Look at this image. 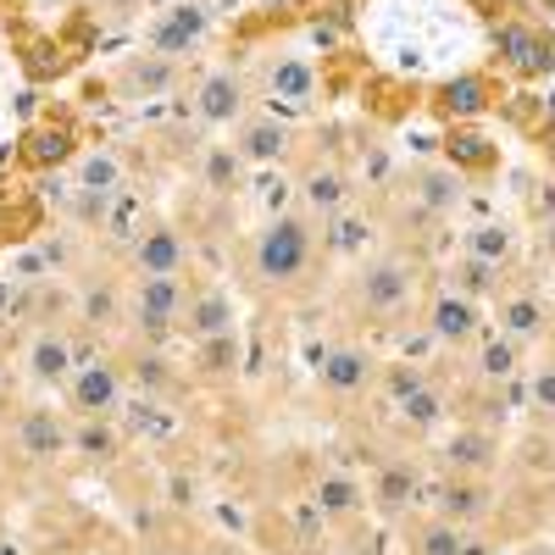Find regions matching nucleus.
<instances>
[{
  "label": "nucleus",
  "instance_id": "1",
  "mask_svg": "<svg viewBox=\"0 0 555 555\" xmlns=\"http://www.w3.org/2000/svg\"><path fill=\"white\" fill-rule=\"evenodd\" d=\"M311 267H317V222H311L306 211H278V217H267V228H261L256 245H250L256 284L289 295V289H300L306 278H311Z\"/></svg>",
  "mask_w": 555,
  "mask_h": 555
},
{
  "label": "nucleus",
  "instance_id": "2",
  "mask_svg": "<svg viewBox=\"0 0 555 555\" xmlns=\"http://www.w3.org/2000/svg\"><path fill=\"white\" fill-rule=\"evenodd\" d=\"M416 289H423V261L405 256V250H389V256H373V261H361L356 272V284H350V300L361 317H400L411 311Z\"/></svg>",
  "mask_w": 555,
  "mask_h": 555
},
{
  "label": "nucleus",
  "instance_id": "3",
  "mask_svg": "<svg viewBox=\"0 0 555 555\" xmlns=\"http://www.w3.org/2000/svg\"><path fill=\"white\" fill-rule=\"evenodd\" d=\"M190 284L183 278H133V289H128V322L139 334H151V339H162V334H172V328H183V311H190Z\"/></svg>",
  "mask_w": 555,
  "mask_h": 555
},
{
  "label": "nucleus",
  "instance_id": "4",
  "mask_svg": "<svg viewBox=\"0 0 555 555\" xmlns=\"http://www.w3.org/2000/svg\"><path fill=\"white\" fill-rule=\"evenodd\" d=\"M494 56H500V67L512 78L533 83V78H544L555 67V39L539 23H528V17H500L494 23Z\"/></svg>",
  "mask_w": 555,
  "mask_h": 555
},
{
  "label": "nucleus",
  "instance_id": "5",
  "mask_svg": "<svg viewBox=\"0 0 555 555\" xmlns=\"http://www.w3.org/2000/svg\"><path fill=\"white\" fill-rule=\"evenodd\" d=\"M12 444L23 461H67L73 455V411H56V405H23L17 423H12Z\"/></svg>",
  "mask_w": 555,
  "mask_h": 555
},
{
  "label": "nucleus",
  "instance_id": "6",
  "mask_svg": "<svg viewBox=\"0 0 555 555\" xmlns=\"http://www.w3.org/2000/svg\"><path fill=\"white\" fill-rule=\"evenodd\" d=\"M206 34H211V12L201 7V0H172V7H162V12L145 23V51L183 62Z\"/></svg>",
  "mask_w": 555,
  "mask_h": 555
},
{
  "label": "nucleus",
  "instance_id": "7",
  "mask_svg": "<svg viewBox=\"0 0 555 555\" xmlns=\"http://www.w3.org/2000/svg\"><path fill=\"white\" fill-rule=\"evenodd\" d=\"M228 145L240 151L245 167H278V162L295 156V122L278 117V112H245L234 122V139H228Z\"/></svg>",
  "mask_w": 555,
  "mask_h": 555
},
{
  "label": "nucleus",
  "instance_id": "8",
  "mask_svg": "<svg viewBox=\"0 0 555 555\" xmlns=\"http://www.w3.org/2000/svg\"><path fill=\"white\" fill-rule=\"evenodd\" d=\"M190 112L201 128H234L245 112H250V89L234 67H211L201 83H195V95H190Z\"/></svg>",
  "mask_w": 555,
  "mask_h": 555
},
{
  "label": "nucleus",
  "instance_id": "9",
  "mask_svg": "<svg viewBox=\"0 0 555 555\" xmlns=\"http://www.w3.org/2000/svg\"><path fill=\"white\" fill-rule=\"evenodd\" d=\"M423 322H428V339L444 345V350H467V345L483 339V306L467 300V295H455V289H434Z\"/></svg>",
  "mask_w": 555,
  "mask_h": 555
},
{
  "label": "nucleus",
  "instance_id": "10",
  "mask_svg": "<svg viewBox=\"0 0 555 555\" xmlns=\"http://www.w3.org/2000/svg\"><path fill=\"white\" fill-rule=\"evenodd\" d=\"M378 384V361H373V350L366 345H328L317 356V389H328V395H339V400H350V395H366Z\"/></svg>",
  "mask_w": 555,
  "mask_h": 555
},
{
  "label": "nucleus",
  "instance_id": "11",
  "mask_svg": "<svg viewBox=\"0 0 555 555\" xmlns=\"http://www.w3.org/2000/svg\"><path fill=\"white\" fill-rule=\"evenodd\" d=\"M122 400V366L95 356V361H78L73 378H67V405L73 416H112Z\"/></svg>",
  "mask_w": 555,
  "mask_h": 555
},
{
  "label": "nucleus",
  "instance_id": "12",
  "mask_svg": "<svg viewBox=\"0 0 555 555\" xmlns=\"http://www.w3.org/2000/svg\"><path fill=\"white\" fill-rule=\"evenodd\" d=\"M183 267H190V240L178 234L172 222H145L133 234V272L139 278H183Z\"/></svg>",
  "mask_w": 555,
  "mask_h": 555
},
{
  "label": "nucleus",
  "instance_id": "13",
  "mask_svg": "<svg viewBox=\"0 0 555 555\" xmlns=\"http://www.w3.org/2000/svg\"><path fill=\"white\" fill-rule=\"evenodd\" d=\"M73 366H78V350H73V339H67L62 328H39V334H28V345H23V373H28L34 384L56 389V384L73 378Z\"/></svg>",
  "mask_w": 555,
  "mask_h": 555
},
{
  "label": "nucleus",
  "instance_id": "14",
  "mask_svg": "<svg viewBox=\"0 0 555 555\" xmlns=\"http://www.w3.org/2000/svg\"><path fill=\"white\" fill-rule=\"evenodd\" d=\"M17 162L23 167H67L78 162V128L73 117H44L23 133V145H17Z\"/></svg>",
  "mask_w": 555,
  "mask_h": 555
},
{
  "label": "nucleus",
  "instance_id": "15",
  "mask_svg": "<svg viewBox=\"0 0 555 555\" xmlns=\"http://www.w3.org/2000/svg\"><path fill=\"white\" fill-rule=\"evenodd\" d=\"M494 106H500V95H494V83L483 73H461V78H444L434 89V112L444 122H473V117H483Z\"/></svg>",
  "mask_w": 555,
  "mask_h": 555
},
{
  "label": "nucleus",
  "instance_id": "16",
  "mask_svg": "<svg viewBox=\"0 0 555 555\" xmlns=\"http://www.w3.org/2000/svg\"><path fill=\"white\" fill-rule=\"evenodd\" d=\"M183 83V67L172 56H128L122 73H117V89L128 101H156V95H172V89Z\"/></svg>",
  "mask_w": 555,
  "mask_h": 555
},
{
  "label": "nucleus",
  "instance_id": "17",
  "mask_svg": "<svg viewBox=\"0 0 555 555\" xmlns=\"http://www.w3.org/2000/svg\"><path fill=\"white\" fill-rule=\"evenodd\" d=\"M494 322H500L494 334H505L512 345H539V339L550 334V311H544V300L528 295V289L500 295V300H494Z\"/></svg>",
  "mask_w": 555,
  "mask_h": 555
},
{
  "label": "nucleus",
  "instance_id": "18",
  "mask_svg": "<svg viewBox=\"0 0 555 555\" xmlns=\"http://www.w3.org/2000/svg\"><path fill=\"white\" fill-rule=\"evenodd\" d=\"M267 95H272V112H306L317 101V67L306 56H278L267 67Z\"/></svg>",
  "mask_w": 555,
  "mask_h": 555
},
{
  "label": "nucleus",
  "instance_id": "19",
  "mask_svg": "<svg viewBox=\"0 0 555 555\" xmlns=\"http://www.w3.org/2000/svg\"><path fill=\"white\" fill-rule=\"evenodd\" d=\"M300 201H306V217L311 222H328V217H339L345 206H350V178H345V167H334V162H322V167H311L300 183Z\"/></svg>",
  "mask_w": 555,
  "mask_h": 555
},
{
  "label": "nucleus",
  "instance_id": "20",
  "mask_svg": "<svg viewBox=\"0 0 555 555\" xmlns=\"http://www.w3.org/2000/svg\"><path fill=\"white\" fill-rule=\"evenodd\" d=\"M500 461V439L489 428H455L444 439V467L450 478H483L489 467Z\"/></svg>",
  "mask_w": 555,
  "mask_h": 555
},
{
  "label": "nucleus",
  "instance_id": "21",
  "mask_svg": "<svg viewBox=\"0 0 555 555\" xmlns=\"http://www.w3.org/2000/svg\"><path fill=\"white\" fill-rule=\"evenodd\" d=\"M122 183H128V167H122L117 151H83L78 156V190L95 211H106L112 195H122Z\"/></svg>",
  "mask_w": 555,
  "mask_h": 555
},
{
  "label": "nucleus",
  "instance_id": "22",
  "mask_svg": "<svg viewBox=\"0 0 555 555\" xmlns=\"http://www.w3.org/2000/svg\"><path fill=\"white\" fill-rule=\"evenodd\" d=\"M240 322H234V295H222V289H195L190 295V311H183V334H190L195 345L201 339H217V334H234Z\"/></svg>",
  "mask_w": 555,
  "mask_h": 555
},
{
  "label": "nucleus",
  "instance_id": "23",
  "mask_svg": "<svg viewBox=\"0 0 555 555\" xmlns=\"http://www.w3.org/2000/svg\"><path fill=\"white\" fill-rule=\"evenodd\" d=\"M366 500H373V512H378L384 522L405 517V505L416 500V467H411V461H384L378 478H373V489H366Z\"/></svg>",
  "mask_w": 555,
  "mask_h": 555
},
{
  "label": "nucleus",
  "instance_id": "24",
  "mask_svg": "<svg viewBox=\"0 0 555 555\" xmlns=\"http://www.w3.org/2000/svg\"><path fill=\"white\" fill-rule=\"evenodd\" d=\"M489 512H494V494H489L483 478H450V483L439 489V517H450L455 528H473V522H483Z\"/></svg>",
  "mask_w": 555,
  "mask_h": 555
},
{
  "label": "nucleus",
  "instance_id": "25",
  "mask_svg": "<svg viewBox=\"0 0 555 555\" xmlns=\"http://www.w3.org/2000/svg\"><path fill=\"white\" fill-rule=\"evenodd\" d=\"M517 361H522V345H512L505 334H483L478 339V356H473V378L483 389H505L517 378Z\"/></svg>",
  "mask_w": 555,
  "mask_h": 555
},
{
  "label": "nucleus",
  "instance_id": "26",
  "mask_svg": "<svg viewBox=\"0 0 555 555\" xmlns=\"http://www.w3.org/2000/svg\"><path fill=\"white\" fill-rule=\"evenodd\" d=\"M444 167H455V172H494V167H500V145L455 122V128L444 133Z\"/></svg>",
  "mask_w": 555,
  "mask_h": 555
},
{
  "label": "nucleus",
  "instance_id": "27",
  "mask_svg": "<svg viewBox=\"0 0 555 555\" xmlns=\"http://www.w3.org/2000/svg\"><path fill=\"white\" fill-rule=\"evenodd\" d=\"M411 201L423 211H434V217L455 211L461 206V172L455 167H416L411 172Z\"/></svg>",
  "mask_w": 555,
  "mask_h": 555
},
{
  "label": "nucleus",
  "instance_id": "28",
  "mask_svg": "<svg viewBox=\"0 0 555 555\" xmlns=\"http://www.w3.org/2000/svg\"><path fill=\"white\" fill-rule=\"evenodd\" d=\"M311 500H317V512L328 517V522H345V517H356L361 505H366V489L350 473H322L317 489H311Z\"/></svg>",
  "mask_w": 555,
  "mask_h": 555
},
{
  "label": "nucleus",
  "instance_id": "29",
  "mask_svg": "<svg viewBox=\"0 0 555 555\" xmlns=\"http://www.w3.org/2000/svg\"><path fill=\"white\" fill-rule=\"evenodd\" d=\"M444 289L467 295V300H500V267L461 250V261H450V284Z\"/></svg>",
  "mask_w": 555,
  "mask_h": 555
},
{
  "label": "nucleus",
  "instance_id": "30",
  "mask_svg": "<svg viewBox=\"0 0 555 555\" xmlns=\"http://www.w3.org/2000/svg\"><path fill=\"white\" fill-rule=\"evenodd\" d=\"M395 411H400V423H405L411 434H428V428H439V423H444L450 400H444V389L428 378V384H416L405 400H395Z\"/></svg>",
  "mask_w": 555,
  "mask_h": 555
},
{
  "label": "nucleus",
  "instance_id": "31",
  "mask_svg": "<svg viewBox=\"0 0 555 555\" xmlns=\"http://www.w3.org/2000/svg\"><path fill=\"white\" fill-rule=\"evenodd\" d=\"M122 439L112 428V416H73V455L83 461H117Z\"/></svg>",
  "mask_w": 555,
  "mask_h": 555
},
{
  "label": "nucleus",
  "instance_id": "32",
  "mask_svg": "<svg viewBox=\"0 0 555 555\" xmlns=\"http://www.w3.org/2000/svg\"><path fill=\"white\" fill-rule=\"evenodd\" d=\"M201 183H206L211 195H234L240 183H245L240 151H234V145H206V156H201Z\"/></svg>",
  "mask_w": 555,
  "mask_h": 555
},
{
  "label": "nucleus",
  "instance_id": "33",
  "mask_svg": "<svg viewBox=\"0 0 555 555\" xmlns=\"http://www.w3.org/2000/svg\"><path fill=\"white\" fill-rule=\"evenodd\" d=\"M195 366H201V378H234V366H240V328L217 334V339H201L195 345Z\"/></svg>",
  "mask_w": 555,
  "mask_h": 555
},
{
  "label": "nucleus",
  "instance_id": "34",
  "mask_svg": "<svg viewBox=\"0 0 555 555\" xmlns=\"http://www.w3.org/2000/svg\"><path fill=\"white\" fill-rule=\"evenodd\" d=\"M411 550L416 555H461V550H467V528H455L450 517H434V522L416 528Z\"/></svg>",
  "mask_w": 555,
  "mask_h": 555
},
{
  "label": "nucleus",
  "instance_id": "35",
  "mask_svg": "<svg viewBox=\"0 0 555 555\" xmlns=\"http://www.w3.org/2000/svg\"><path fill=\"white\" fill-rule=\"evenodd\" d=\"M512 228L505 222H483V228H473L467 234V256H478V261H494V267H505L512 261Z\"/></svg>",
  "mask_w": 555,
  "mask_h": 555
},
{
  "label": "nucleus",
  "instance_id": "36",
  "mask_svg": "<svg viewBox=\"0 0 555 555\" xmlns=\"http://www.w3.org/2000/svg\"><path fill=\"white\" fill-rule=\"evenodd\" d=\"M83 322L89 328H117L122 322V295L117 289H83Z\"/></svg>",
  "mask_w": 555,
  "mask_h": 555
},
{
  "label": "nucleus",
  "instance_id": "37",
  "mask_svg": "<svg viewBox=\"0 0 555 555\" xmlns=\"http://www.w3.org/2000/svg\"><path fill=\"white\" fill-rule=\"evenodd\" d=\"M416 384H428V373H423V366H389V373H384V389H389V400H405Z\"/></svg>",
  "mask_w": 555,
  "mask_h": 555
},
{
  "label": "nucleus",
  "instance_id": "38",
  "mask_svg": "<svg viewBox=\"0 0 555 555\" xmlns=\"http://www.w3.org/2000/svg\"><path fill=\"white\" fill-rule=\"evenodd\" d=\"M528 389H533V405L555 416V361H550V366H533V378H528Z\"/></svg>",
  "mask_w": 555,
  "mask_h": 555
},
{
  "label": "nucleus",
  "instance_id": "39",
  "mask_svg": "<svg viewBox=\"0 0 555 555\" xmlns=\"http://www.w3.org/2000/svg\"><path fill=\"white\" fill-rule=\"evenodd\" d=\"M139 384H167V361L145 356V361H139Z\"/></svg>",
  "mask_w": 555,
  "mask_h": 555
},
{
  "label": "nucleus",
  "instance_id": "40",
  "mask_svg": "<svg viewBox=\"0 0 555 555\" xmlns=\"http://www.w3.org/2000/svg\"><path fill=\"white\" fill-rule=\"evenodd\" d=\"M201 555H245V550H240V544H228V539H217V544H206Z\"/></svg>",
  "mask_w": 555,
  "mask_h": 555
},
{
  "label": "nucleus",
  "instance_id": "41",
  "mask_svg": "<svg viewBox=\"0 0 555 555\" xmlns=\"http://www.w3.org/2000/svg\"><path fill=\"white\" fill-rule=\"evenodd\" d=\"M461 555H489V544H478V539L467 533V550H461Z\"/></svg>",
  "mask_w": 555,
  "mask_h": 555
},
{
  "label": "nucleus",
  "instance_id": "42",
  "mask_svg": "<svg viewBox=\"0 0 555 555\" xmlns=\"http://www.w3.org/2000/svg\"><path fill=\"white\" fill-rule=\"evenodd\" d=\"M528 555H555V544H533V550H528Z\"/></svg>",
  "mask_w": 555,
  "mask_h": 555
},
{
  "label": "nucleus",
  "instance_id": "43",
  "mask_svg": "<svg viewBox=\"0 0 555 555\" xmlns=\"http://www.w3.org/2000/svg\"><path fill=\"white\" fill-rule=\"evenodd\" d=\"M39 7H56V0H39Z\"/></svg>",
  "mask_w": 555,
  "mask_h": 555
},
{
  "label": "nucleus",
  "instance_id": "44",
  "mask_svg": "<svg viewBox=\"0 0 555 555\" xmlns=\"http://www.w3.org/2000/svg\"><path fill=\"white\" fill-rule=\"evenodd\" d=\"M550 339H555V328H550Z\"/></svg>",
  "mask_w": 555,
  "mask_h": 555
}]
</instances>
